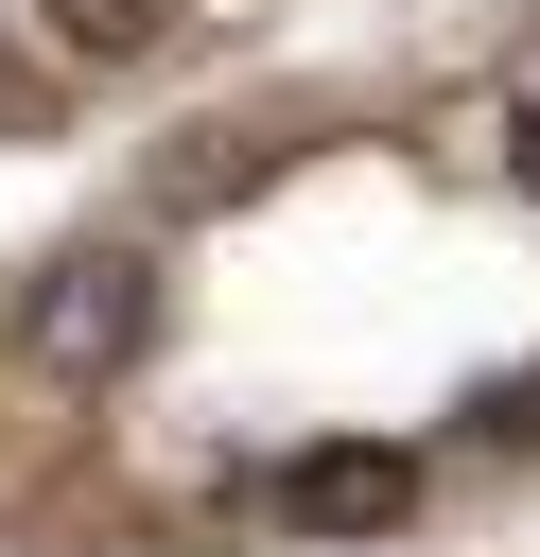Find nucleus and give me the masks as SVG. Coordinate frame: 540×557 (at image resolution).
<instances>
[{
	"instance_id": "f257e3e1",
	"label": "nucleus",
	"mask_w": 540,
	"mask_h": 557,
	"mask_svg": "<svg viewBox=\"0 0 540 557\" xmlns=\"http://www.w3.org/2000/svg\"><path fill=\"white\" fill-rule=\"evenodd\" d=\"M157 313H174V278H157L139 244H70V261L17 278V366H35L52 400H105V383L157 348Z\"/></svg>"
},
{
	"instance_id": "f03ea898",
	"label": "nucleus",
	"mask_w": 540,
	"mask_h": 557,
	"mask_svg": "<svg viewBox=\"0 0 540 557\" xmlns=\"http://www.w3.org/2000/svg\"><path fill=\"white\" fill-rule=\"evenodd\" d=\"M296 540H401L418 522V453H383V435H331V453H279V487H261Z\"/></svg>"
},
{
	"instance_id": "7ed1b4c3",
	"label": "nucleus",
	"mask_w": 540,
	"mask_h": 557,
	"mask_svg": "<svg viewBox=\"0 0 540 557\" xmlns=\"http://www.w3.org/2000/svg\"><path fill=\"white\" fill-rule=\"evenodd\" d=\"M52 17V52H87V70H139V52H174V0H35Z\"/></svg>"
},
{
	"instance_id": "20e7f679",
	"label": "nucleus",
	"mask_w": 540,
	"mask_h": 557,
	"mask_svg": "<svg viewBox=\"0 0 540 557\" xmlns=\"http://www.w3.org/2000/svg\"><path fill=\"white\" fill-rule=\"evenodd\" d=\"M523 174H540V104H523Z\"/></svg>"
}]
</instances>
